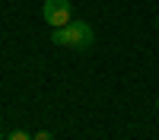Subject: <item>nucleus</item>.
<instances>
[{"label": "nucleus", "instance_id": "1", "mask_svg": "<svg viewBox=\"0 0 159 140\" xmlns=\"http://www.w3.org/2000/svg\"><path fill=\"white\" fill-rule=\"evenodd\" d=\"M51 42H54V45H64V48H89V45H92V29H89V22L70 19L64 29L51 32Z\"/></svg>", "mask_w": 159, "mask_h": 140}, {"label": "nucleus", "instance_id": "2", "mask_svg": "<svg viewBox=\"0 0 159 140\" xmlns=\"http://www.w3.org/2000/svg\"><path fill=\"white\" fill-rule=\"evenodd\" d=\"M42 19L51 25V29H64V25L73 19L70 0H45L42 3Z\"/></svg>", "mask_w": 159, "mask_h": 140}, {"label": "nucleus", "instance_id": "3", "mask_svg": "<svg viewBox=\"0 0 159 140\" xmlns=\"http://www.w3.org/2000/svg\"><path fill=\"white\" fill-rule=\"evenodd\" d=\"M3 140H32V134H25V131H13V134H7Z\"/></svg>", "mask_w": 159, "mask_h": 140}, {"label": "nucleus", "instance_id": "4", "mask_svg": "<svg viewBox=\"0 0 159 140\" xmlns=\"http://www.w3.org/2000/svg\"><path fill=\"white\" fill-rule=\"evenodd\" d=\"M32 140H54V137H51V134H48V131H38V134H35V137H32Z\"/></svg>", "mask_w": 159, "mask_h": 140}, {"label": "nucleus", "instance_id": "5", "mask_svg": "<svg viewBox=\"0 0 159 140\" xmlns=\"http://www.w3.org/2000/svg\"><path fill=\"white\" fill-rule=\"evenodd\" d=\"M3 137H7V134H3V131H0V140H3Z\"/></svg>", "mask_w": 159, "mask_h": 140}, {"label": "nucleus", "instance_id": "6", "mask_svg": "<svg viewBox=\"0 0 159 140\" xmlns=\"http://www.w3.org/2000/svg\"><path fill=\"white\" fill-rule=\"evenodd\" d=\"M156 108H159V99H156Z\"/></svg>", "mask_w": 159, "mask_h": 140}, {"label": "nucleus", "instance_id": "7", "mask_svg": "<svg viewBox=\"0 0 159 140\" xmlns=\"http://www.w3.org/2000/svg\"><path fill=\"white\" fill-rule=\"evenodd\" d=\"M156 25H159V19H156Z\"/></svg>", "mask_w": 159, "mask_h": 140}]
</instances>
